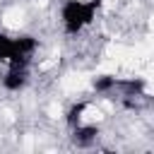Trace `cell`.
Returning <instances> with one entry per match:
<instances>
[{
  "instance_id": "cell-1",
  "label": "cell",
  "mask_w": 154,
  "mask_h": 154,
  "mask_svg": "<svg viewBox=\"0 0 154 154\" xmlns=\"http://www.w3.org/2000/svg\"><path fill=\"white\" fill-rule=\"evenodd\" d=\"M99 7H101V0H65L60 5V22L65 34L77 36L79 31H84L94 22Z\"/></svg>"
},
{
  "instance_id": "cell-2",
  "label": "cell",
  "mask_w": 154,
  "mask_h": 154,
  "mask_svg": "<svg viewBox=\"0 0 154 154\" xmlns=\"http://www.w3.org/2000/svg\"><path fill=\"white\" fill-rule=\"evenodd\" d=\"M38 41L31 34H19V36H7L0 34V63L7 67L12 65H29L31 55L36 53Z\"/></svg>"
},
{
  "instance_id": "cell-3",
  "label": "cell",
  "mask_w": 154,
  "mask_h": 154,
  "mask_svg": "<svg viewBox=\"0 0 154 154\" xmlns=\"http://www.w3.org/2000/svg\"><path fill=\"white\" fill-rule=\"evenodd\" d=\"M72 144L75 147H79V149H89V147H94L96 142H99V137H101V128L99 125H87V123H79V125H75L72 128Z\"/></svg>"
},
{
  "instance_id": "cell-4",
  "label": "cell",
  "mask_w": 154,
  "mask_h": 154,
  "mask_svg": "<svg viewBox=\"0 0 154 154\" xmlns=\"http://www.w3.org/2000/svg\"><path fill=\"white\" fill-rule=\"evenodd\" d=\"M26 82H29V65H12L2 75V87L7 91H19L26 87Z\"/></svg>"
},
{
  "instance_id": "cell-5",
  "label": "cell",
  "mask_w": 154,
  "mask_h": 154,
  "mask_svg": "<svg viewBox=\"0 0 154 154\" xmlns=\"http://www.w3.org/2000/svg\"><path fill=\"white\" fill-rule=\"evenodd\" d=\"M91 87H94L96 94H111V91L118 89V77H113V75H99V77H94Z\"/></svg>"
},
{
  "instance_id": "cell-6",
  "label": "cell",
  "mask_w": 154,
  "mask_h": 154,
  "mask_svg": "<svg viewBox=\"0 0 154 154\" xmlns=\"http://www.w3.org/2000/svg\"><path fill=\"white\" fill-rule=\"evenodd\" d=\"M84 111H87V101L72 103V106L67 108V113H65V123L70 125V130H72L75 125H79V123H82V116H84Z\"/></svg>"
}]
</instances>
